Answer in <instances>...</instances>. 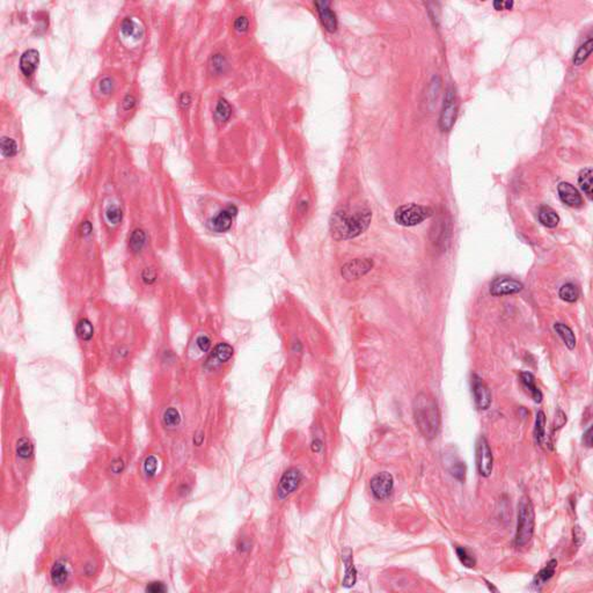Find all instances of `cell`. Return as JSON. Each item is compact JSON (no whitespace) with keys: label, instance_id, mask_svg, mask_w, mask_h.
Returning a JSON list of instances; mask_svg holds the SVG:
<instances>
[{"label":"cell","instance_id":"cell-1","mask_svg":"<svg viewBox=\"0 0 593 593\" xmlns=\"http://www.w3.org/2000/svg\"><path fill=\"white\" fill-rule=\"evenodd\" d=\"M371 219L372 211L365 204L353 207H341L332 215L330 232L336 240L356 238L368 229Z\"/></svg>","mask_w":593,"mask_h":593},{"label":"cell","instance_id":"cell-2","mask_svg":"<svg viewBox=\"0 0 593 593\" xmlns=\"http://www.w3.org/2000/svg\"><path fill=\"white\" fill-rule=\"evenodd\" d=\"M413 413L415 423L422 436L429 440L436 438L440 429V414L433 396L424 392L416 395L413 402Z\"/></svg>","mask_w":593,"mask_h":593},{"label":"cell","instance_id":"cell-3","mask_svg":"<svg viewBox=\"0 0 593 593\" xmlns=\"http://www.w3.org/2000/svg\"><path fill=\"white\" fill-rule=\"evenodd\" d=\"M535 527V513L533 504L529 497L524 496L518 504L517 530H515L514 545L524 547L532 540Z\"/></svg>","mask_w":593,"mask_h":593},{"label":"cell","instance_id":"cell-4","mask_svg":"<svg viewBox=\"0 0 593 593\" xmlns=\"http://www.w3.org/2000/svg\"><path fill=\"white\" fill-rule=\"evenodd\" d=\"M433 215V210L429 206L418 205V204H406L396 209L394 219L399 225L404 227H411L419 225L426 219Z\"/></svg>","mask_w":593,"mask_h":593},{"label":"cell","instance_id":"cell-5","mask_svg":"<svg viewBox=\"0 0 593 593\" xmlns=\"http://www.w3.org/2000/svg\"><path fill=\"white\" fill-rule=\"evenodd\" d=\"M475 453L477 472L481 476L489 477L494 468V457L486 437L481 436L477 439Z\"/></svg>","mask_w":593,"mask_h":593},{"label":"cell","instance_id":"cell-6","mask_svg":"<svg viewBox=\"0 0 593 593\" xmlns=\"http://www.w3.org/2000/svg\"><path fill=\"white\" fill-rule=\"evenodd\" d=\"M303 481V474L296 468H291L284 473L282 479L277 487V497L280 500H284L291 494H293L295 489H298L300 482Z\"/></svg>","mask_w":593,"mask_h":593},{"label":"cell","instance_id":"cell-7","mask_svg":"<svg viewBox=\"0 0 593 593\" xmlns=\"http://www.w3.org/2000/svg\"><path fill=\"white\" fill-rule=\"evenodd\" d=\"M371 491L377 499L383 500L390 497L393 488H394V480L393 476L387 472L379 473L372 477L369 482Z\"/></svg>","mask_w":593,"mask_h":593},{"label":"cell","instance_id":"cell-8","mask_svg":"<svg viewBox=\"0 0 593 593\" xmlns=\"http://www.w3.org/2000/svg\"><path fill=\"white\" fill-rule=\"evenodd\" d=\"M372 268L373 261L371 259H356L342 267L341 275L346 280H356L371 271Z\"/></svg>","mask_w":593,"mask_h":593},{"label":"cell","instance_id":"cell-9","mask_svg":"<svg viewBox=\"0 0 593 593\" xmlns=\"http://www.w3.org/2000/svg\"><path fill=\"white\" fill-rule=\"evenodd\" d=\"M524 285L511 277H498L490 284V293L494 296H502L519 293Z\"/></svg>","mask_w":593,"mask_h":593},{"label":"cell","instance_id":"cell-10","mask_svg":"<svg viewBox=\"0 0 593 593\" xmlns=\"http://www.w3.org/2000/svg\"><path fill=\"white\" fill-rule=\"evenodd\" d=\"M238 214V209L236 205H229L226 206L224 210H221L220 212H219L215 217L211 218L209 223H207V225H209L210 230L214 231V232H218V233H223V232H226V231H229L231 229V226L233 224V220L234 218L237 217Z\"/></svg>","mask_w":593,"mask_h":593},{"label":"cell","instance_id":"cell-11","mask_svg":"<svg viewBox=\"0 0 593 593\" xmlns=\"http://www.w3.org/2000/svg\"><path fill=\"white\" fill-rule=\"evenodd\" d=\"M457 117V102L456 95L452 91H449L444 99V106L439 118V126L442 131H450L456 122Z\"/></svg>","mask_w":593,"mask_h":593},{"label":"cell","instance_id":"cell-12","mask_svg":"<svg viewBox=\"0 0 593 593\" xmlns=\"http://www.w3.org/2000/svg\"><path fill=\"white\" fill-rule=\"evenodd\" d=\"M472 392L476 407L480 410H487L491 406V393L484 381L479 376H472Z\"/></svg>","mask_w":593,"mask_h":593},{"label":"cell","instance_id":"cell-13","mask_svg":"<svg viewBox=\"0 0 593 593\" xmlns=\"http://www.w3.org/2000/svg\"><path fill=\"white\" fill-rule=\"evenodd\" d=\"M557 191L561 201L567 204L568 206L579 207L583 204V198H581L579 191L572 184L568 182H561L557 187Z\"/></svg>","mask_w":593,"mask_h":593},{"label":"cell","instance_id":"cell-14","mask_svg":"<svg viewBox=\"0 0 593 593\" xmlns=\"http://www.w3.org/2000/svg\"><path fill=\"white\" fill-rule=\"evenodd\" d=\"M317 6L319 17H320L321 24L325 27V29L329 33H335L337 29V18L332 9L329 7V4L327 2H317Z\"/></svg>","mask_w":593,"mask_h":593},{"label":"cell","instance_id":"cell-15","mask_svg":"<svg viewBox=\"0 0 593 593\" xmlns=\"http://www.w3.org/2000/svg\"><path fill=\"white\" fill-rule=\"evenodd\" d=\"M38 63H40V55H38L36 50H27L26 52H24V55L21 56L20 59V70L22 75L27 77V78L32 77L34 72L36 71Z\"/></svg>","mask_w":593,"mask_h":593},{"label":"cell","instance_id":"cell-16","mask_svg":"<svg viewBox=\"0 0 593 593\" xmlns=\"http://www.w3.org/2000/svg\"><path fill=\"white\" fill-rule=\"evenodd\" d=\"M342 560H343L344 568H345V576L343 579V586L344 587H352L356 584L357 580V571L355 565H353V557H352V550L350 548H345L342 553Z\"/></svg>","mask_w":593,"mask_h":593},{"label":"cell","instance_id":"cell-17","mask_svg":"<svg viewBox=\"0 0 593 593\" xmlns=\"http://www.w3.org/2000/svg\"><path fill=\"white\" fill-rule=\"evenodd\" d=\"M445 466H446V468H448V471L450 472V474H451L453 477H456L458 481L464 482V481L466 480V472H467V467H466L464 461H461L459 458L456 457V456H450L449 458H446Z\"/></svg>","mask_w":593,"mask_h":593},{"label":"cell","instance_id":"cell-18","mask_svg":"<svg viewBox=\"0 0 593 593\" xmlns=\"http://www.w3.org/2000/svg\"><path fill=\"white\" fill-rule=\"evenodd\" d=\"M232 356H233L232 346L226 344V343H220L215 346L213 352L211 353V357L209 358V360H207V365H212V366H215V365L223 364V363H225V361L229 360Z\"/></svg>","mask_w":593,"mask_h":593},{"label":"cell","instance_id":"cell-19","mask_svg":"<svg viewBox=\"0 0 593 593\" xmlns=\"http://www.w3.org/2000/svg\"><path fill=\"white\" fill-rule=\"evenodd\" d=\"M556 568H557V561L550 560L548 563L546 564V567L542 568L540 571L535 575L534 579H533V586H535L539 590L542 585L546 584L547 581L553 578V576L555 575Z\"/></svg>","mask_w":593,"mask_h":593},{"label":"cell","instance_id":"cell-20","mask_svg":"<svg viewBox=\"0 0 593 593\" xmlns=\"http://www.w3.org/2000/svg\"><path fill=\"white\" fill-rule=\"evenodd\" d=\"M521 380L523 383V386L525 387V390L530 393V395L532 396L534 402L540 403L542 401V393L540 390H539L537 384H535V378L532 373L522 372L521 373Z\"/></svg>","mask_w":593,"mask_h":593},{"label":"cell","instance_id":"cell-21","mask_svg":"<svg viewBox=\"0 0 593 593\" xmlns=\"http://www.w3.org/2000/svg\"><path fill=\"white\" fill-rule=\"evenodd\" d=\"M554 329H555L556 334L561 337V340L564 342L565 346H567L569 350L575 349L576 336L571 330V328H569V327L567 325H564V323L557 322V323H555V325H554Z\"/></svg>","mask_w":593,"mask_h":593},{"label":"cell","instance_id":"cell-22","mask_svg":"<svg viewBox=\"0 0 593 593\" xmlns=\"http://www.w3.org/2000/svg\"><path fill=\"white\" fill-rule=\"evenodd\" d=\"M539 221L542 225L548 227V229H554L560 223V217L556 213L555 210H553L549 206H541L539 210Z\"/></svg>","mask_w":593,"mask_h":593},{"label":"cell","instance_id":"cell-23","mask_svg":"<svg viewBox=\"0 0 593 593\" xmlns=\"http://www.w3.org/2000/svg\"><path fill=\"white\" fill-rule=\"evenodd\" d=\"M534 440L535 444L541 446L546 438V415L544 411H538L537 417H535V424H534Z\"/></svg>","mask_w":593,"mask_h":593},{"label":"cell","instance_id":"cell-24","mask_svg":"<svg viewBox=\"0 0 593 593\" xmlns=\"http://www.w3.org/2000/svg\"><path fill=\"white\" fill-rule=\"evenodd\" d=\"M592 176L593 171L591 167H586L581 169L578 175V183L584 191V194L587 196L588 199H592Z\"/></svg>","mask_w":593,"mask_h":593},{"label":"cell","instance_id":"cell-25","mask_svg":"<svg viewBox=\"0 0 593 593\" xmlns=\"http://www.w3.org/2000/svg\"><path fill=\"white\" fill-rule=\"evenodd\" d=\"M579 288L572 283H567L562 285V287L558 291V295L562 300L567 303H575L579 298Z\"/></svg>","mask_w":593,"mask_h":593},{"label":"cell","instance_id":"cell-26","mask_svg":"<svg viewBox=\"0 0 593 593\" xmlns=\"http://www.w3.org/2000/svg\"><path fill=\"white\" fill-rule=\"evenodd\" d=\"M68 572L66 565L57 562L51 569V580L55 585H63L67 581Z\"/></svg>","mask_w":593,"mask_h":593},{"label":"cell","instance_id":"cell-27","mask_svg":"<svg viewBox=\"0 0 593 593\" xmlns=\"http://www.w3.org/2000/svg\"><path fill=\"white\" fill-rule=\"evenodd\" d=\"M592 45H593L592 38H588V40L585 42L583 45H580L579 49L577 50V52L575 53V57H573V65H576V66H580V65L583 64L584 61L588 58V57H590L591 52H592Z\"/></svg>","mask_w":593,"mask_h":593},{"label":"cell","instance_id":"cell-28","mask_svg":"<svg viewBox=\"0 0 593 593\" xmlns=\"http://www.w3.org/2000/svg\"><path fill=\"white\" fill-rule=\"evenodd\" d=\"M231 114H232V109H231L230 103L227 102L225 99L219 100L218 105H217V107H215V111H214L215 121H217L218 123H225L226 121H229V118L231 117Z\"/></svg>","mask_w":593,"mask_h":593},{"label":"cell","instance_id":"cell-29","mask_svg":"<svg viewBox=\"0 0 593 593\" xmlns=\"http://www.w3.org/2000/svg\"><path fill=\"white\" fill-rule=\"evenodd\" d=\"M456 553H457L458 558H459V561L461 562V564H463L464 567L474 568L476 565L475 556L473 555V554L469 552L467 548H465V547H457Z\"/></svg>","mask_w":593,"mask_h":593},{"label":"cell","instance_id":"cell-30","mask_svg":"<svg viewBox=\"0 0 593 593\" xmlns=\"http://www.w3.org/2000/svg\"><path fill=\"white\" fill-rule=\"evenodd\" d=\"M93 326H92V323L86 320V319H84V320H82L77 325V335L84 341H90L91 338L93 337Z\"/></svg>","mask_w":593,"mask_h":593},{"label":"cell","instance_id":"cell-31","mask_svg":"<svg viewBox=\"0 0 593 593\" xmlns=\"http://www.w3.org/2000/svg\"><path fill=\"white\" fill-rule=\"evenodd\" d=\"M145 241H146L145 233L142 232L141 230H136L132 234H131L130 248L132 249V252H134V253L140 252L142 247H144Z\"/></svg>","mask_w":593,"mask_h":593},{"label":"cell","instance_id":"cell-32","mask_svg":"<svg viewBox=\"0 0 593 593\" xmlns=\"http://www.w3.org/2000/svg\"><path fill=\"white\" fill-rule=\"evenodd\" d=\"M33 452H34V448L32 445V442H30L27 438H21L20 440L18 441V445H17V453L18 456L22 458V459H28L33 456Z\"/></svg>","mask_w":593,"mask_h":593},{"label":"cell","instance_id":"cell-33","mask_svg":"<svg viewBox=\"0 0 593 593\" xmlns=\"http://www.w3.org/2000/svg\"><path fill=\"white\" fill-rule=\"evenodd\" d=\"M164 423L167 427H176L181 423L180 413L174 408H169L164 414Z\"/></svg>","mask_w":593,"mask_h":593},{"label":"cell","instance_id":"cell-34","mask_svg":"<svg viewBox=\"0 0 593 593\" xmlns=\"http://www.w3.org/2000/svg\"><path fill=\"white\" fill-rule=\"evenodd\" d=\"M0 145H2L3 155L5 157H13V156L17 155L18 146H17V142H15V140L12 139V138L3 137Z\"/></svg>","mask_w":593,"mask_h":593},{"label":"cell","instance_id":"cell-35","mask_svg":"<svg viewBox=\"0 0 593 593\" xmlns=\"http://www.w3.org/2000/svg\"><path fill=\"white\" fill-rule=\"evenodd\" d=\"M106 218L110 224L116 225L122 220V210L116 205H111L106 211Z\"/></svg>","mask_w":593,"mask_h":593},{"label":"cell","instance_id":"cell-36","mask_svg":"<svg viewBox=\"0 0 593 593\" xmlns=\"http://www.w3.org/2000/svg\"><path fill=\"white\" fill-rule=\"evenodd\" d=\"M121 30L125 36H134L136 35V32H137V26L133 22L132 19L126 18L122 21Z\"/></svg>","mask_w":593,"mask_h":593},{"label":"cell","instance_id":"cell-37","mask_svg":"<svg viewBox=\"0 0 593 593\" xmlns=\"http://www.w3.org/2000/svg\"><path fill=\"white\" fill-rule=\"evenodd\" d=\"M225 65H226L225 59L221 55H214L213 56L212 63H211V68H212V71L214 73H220L221 71H224Z\"/></svg>","mask_w":593,"mask_h":593},{"label":"cell","instance_id":"cell-38","mask_svg":"<svg viewBox=\"0 0 593 593\" xmlns=\"http://www.w3.org/2000/svg\"><path fill=\"white\" fill-rule=\"evenodd\" d=\"M248 27H249V21L246 17H239L237 20L234 21V28H236V30L239 33L247 32Z\"/></svg>","mask_w":593,"mask_h":593},{"label":"cell","instance_id":"cell-39","mask_svg":"<svg viewBox=\"0 0 593 593\" xmlns=\"http://www.w3.org/2000/svg\"><path fill=\"white\" fill-rule=\"evenodd\" d=\"M144 467H145L146 474L150 475V476H152L153 474H155L156 471H157V468H158V464H157V459H156V458L155 457H149L147 459H146V461H145V466H144Z\"/></svg>","mask_w":593,"mask_h":593},{"label":"cell","instance_id":"cell-40","mask_svg":"<svg viewBox=\"0 0 593 593\" xmlns=\"http://www.w3.org/2000/svg\"><path fill=\"white\" fill-rule=\"evenodd\" d=\"M113 87H114V84H113V80L110 78H105L101 80V83H100V91L102 92L103 94H109L111 91H113Z\"/></svg>","mask_w":593,"mask_h":593},{"label":"cell","instance_id":"cell-41","mask_svg":"<svg viewBox=\"0 0 593 593\" xmlns=\"http://www.w3.org/2000/svg\"><path fill=\"white\" fill-rule=\"evenodd\" d=\"M573 541L577 546H580L585 541V533L579 526L573 527Z\"/></svg>","mask_w":593,"mask_h":593},{"label":"cell","instance_id":"cell-42","mask_svg":"<svg viewBox=\"0 0 593 593\" xmlns=\"http://www.w3.org/2000/svg\"><path fill=\"white\" fill-rule=\"evenodd\" d=\"M565 423H567V416L563 413V411L558 409L557 413L555 415V423H554V429H560V427L563 426Z\"/></svg>","mask_w":593,"mask_h":593},{"label":"cell","instance_id":"cell-43","mask_svg":"<svg viewBox=\"0 0 593 593\" xmlns=\"http://www.w3.org/2000/svg\"><path fill=\"white\" fill-rule=\"evenodd\" d=\"M197 346L199 348V350H201V351H204V352L207 351V350H209L210 346H211L210 338L207 337V336L198 337L197 338Z\"/></svg>","mask_w":593,"mask_h":593},{"label":"cell","instance_id":"cell-44","mask_svg":"<svg viewBox=\"0 0 593 593\" xmlns=\"http://www.w3.org/2000/svg\"><path fill=\"white\" fill-rule=\"evenodd\" d=\"M146 590L150 591V592H153V593H158V592L166 591V587H165V585L163 583H160V581H156V583H151L150 585H147Z\"/></svg>","mask_w":593,"mask_h":593},{"label":"cell","instance_id":"cell-45","mask_svg":"<svg viewBox=\"0 0 593 593\" xmlns=\"http://www.w3.org/2000/svg\"><path fill=\"white\" fill-rule=\"evenodd\" d=\"M142 278H144V280H145L146 283L155 282V279H156V272L153 271L152 269H146V270L144 271V273H142Z\"/></svg>","mask_w":593,"mask_h":593},{"label":"cell","instance_id":"cell-46","mask_svg":"<svg viewBox=\"0 0 593 593\" xmlns=\"http://www.w3.org/2000/svg\"><path fill=\"white\" fill-rule=\"evenodd\" d=\"M584 444L587 446V448H592V427L590 426L588 429L586 430V432L584 433Z\"/></svg>","mask_w":593,"mask_h":593},{"label":"cell","instance_id":"cell-47","mask_svg":"<svg viewBox=\"0 0 593 593\" xmlns=\"http://www.w3.org/2000/svg\"><path fill=\"white\" fill-rule=\"evenodd\" d=\"M134 102H136V101H134V99L132 98V96L128 95L124 99V101H123V107H124L125 110H129V109H131V108H132L134 106Z\"/></svg>","mask_w":593,"mask_h":593},{"label":"cell","instance_id":"cell-48","mask_svg":"<svg viewBox=\"0 0 593 593\" xmlns=\"http://www.w3.org/2000/svg\"><path fill=\"white\" fill-rule=\"evenodd\" d=\"M322 448H323V444L320 439H315V440L312 442V450H313V452L319 453L322 450Z\"/></svg>","mask_w":593,"mask_h":593},{"label":"cell","instance_id":"cell-49","mask_svg":"<svg viewBox=\"0 0 593 593\" xmlns=\"http://www.w3.org/2000/svg\"><path fill=\"white\" fill-rule=\"evenodd\" d=\"M82 232L84 236H88L92 232V225L90 221H85L84 224H82Z\"/></svg>","mask_w":593,"mask_h":593},{"label":"cell","instance_id":"cell-50","mask_svg":"<svg viewBox=\"0 0 593 593\" xmlns=\"http://www.w3.org/2000/svg\"><path fill=\"white\" fill-rule=\"evenodd\" d=\"M181 103H182L183 106H188L190 103V96L188 93H184L182 96H181Z\"/></svg>","mask_w":593,"mask_h":593},{"label":"cell","instance_id":"cell-51","mask_svg":"<svg viewBox=\"0 0 593 593\" xmlns=\"http://www.w3.org/2000/svg\"><path fill=\"white\" fill-rule=\"evenodd\" d=\"M494 7L497 11L505 10V2H494Z\"/></svg>","mask_w":593,"mask_h":593},{"label":"cell","instance_id":"cell-52","mask_svg":"<svg viewBox=\"0 0 593 593\" xmlns=\"http://www.w3.org/2000/svg\"><path fill=\"white\" fill-rule=\"evenodd\" d=\"M486 583H487V585H488V587H489V590H490V591H494V592H497V591H498V590H497V588H496V587H495V586H494V585H492V583H490V581H488V580H486Z\"/></svg>","mask_w":593,"mask_h":593}]
</instances>
